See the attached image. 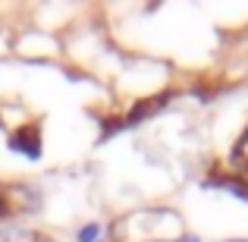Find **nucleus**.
Instances as JSON below:
<instances>
[{"label":"nucleus","mask_w":248,"mask_h":242,"mask_svg":"<svg viewBox=\"0 0 248 242\" xmlns=\"http://www.w3.org/2000/svg\"><path fill=\"white\" fill-rule=\"evenodd\" d=\"M97 236H101V226H97V224H88V226L79 230V242H94Z\"/></svg>","instance_id":"nucleus-2"},{"label":"nucleus","mask_w":248,"mask_h":242,"mask_svg":"<svg viewBox=\"0 0 248 242\" xmlns=\"http://www.w3.org/2000/svg\"><path fill=\"white\" fill-rule=\"evenodd\" d=\"M10 148L13 151H22L25 158H41V139H38L35 129H31V135H29V129H22L19 135H13Z\"/></svg>","instance_id":"nucleus-1"}]
</instances>
